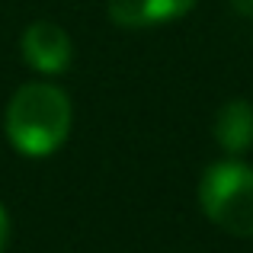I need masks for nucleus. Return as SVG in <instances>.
Instances as JSON below:
<instances>
[{"instance_id":"nucleus-1","label":"nucleus","mask_w":253,"mask_h":253,"mask_svg":"<svg viewBox=\"0 0 253 253\" xmlns=\"http://www.w3.org/2000/svg\"><path fill=\"white\" fill-rule=\"evenodd\" d=\"M74 106L61 86L48 81L23 84L13 93L3 116L10 144L23 157H48L68 141Z\"/></svg>"},{"instance_id":"nucleus-2","label":"nucleus","mask_w":253,"mask_h":253,"mask_svg":"<svg viewBox=\"0 0 253 253\" xmlns=\"http://www.w3.org/2000/svg\"><path fill=\"white\" fill-rule=\"evenodd\" d=\"M199 205L215 228L234 237H253V167L218 161L199 179Z\"/></svg>"},{"instance_id":"nucleus-3","label":"nucleus","mask_w":253,"mask_h":253,"mask_svg":"<svg viewBox=\"0 0 253 253\" xmlns=\"http://www.w3.org/2000/svg\"><path fill=\"white\" fill-rule=\"evenodd\" d=\"M19 51H23V61L32 71L51 77V74H64L68 71L71 58H74V42L58 23L36 19V23L26 26L23 39H19Z\"/></svg>"},{"instance_id":"nucleus-4","label":"nucleus","mask_w":253,"mask_h":253,"mask_svg":"<svg viewBox=\"0 0 253 253\" xmlns=\"http://www.w3.org/2000/svg\"><path fill=\"white\" fill-rule=\"evenodd\" d=\"M196 6V0H109V19L122 29H148L179 19Z\"/></svg>"},{"instance_id":"nucleus-5","label":"nucleus","mask_w":253,"mask_h":253,"mask_svg":"<svg viewBox=\"0 0 253 253\" xmlns=\"http://www.w3.org/2000/svg\"><path fill=\"white\" fill-rule=\"evenodd\" d=\"M215 141L228 154H244L253 148V103L228 99L215 112Z\"/></svg>"},{"instance_id":"nucleus-6","label":"nucleus","mask_w":253,"mask_h":253,"mask_svg":"<svg viewBox=\"0 0 253 253\" xmlns=\"http://www.w3.org/2000/svg\"><path fill=\"white\" fill-rule=\"evenodd\" d=\"M6 244H10V215H6V209L0 205V253L6 250Z\"/></svg>"},{"instance_id":"nucleus-7","label":"nucleus","mask_w":253,"mask_h":253,"mask_svg":"<svg viewBox=\"0 0 253 253\" xmlns=\"http://www.w3.org/2000/svg\"><path fill=\"white\" fill-rule=\"evenodd\" d=\"M231 6H234L241 16H253V0H231Z\"/></svg>"}]
</instances>
